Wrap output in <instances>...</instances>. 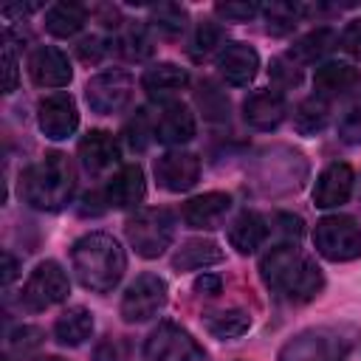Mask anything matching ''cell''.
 <instances>
[{
  "label": "cell",
  "instance_id": "1",
  "mask_svg": "<svg viewBox=\"0 0 361 361\" xmlns=\"http://www.w3.org/2000/svg\"><path fill=\"white\" fill-rule=\"evenodd\" d=\"M259 276L276 296L288 302H310L324 288V276L319 265L290 243L274 245L271 251L262 254Z\"/></svg>",
  "mask_w": 361,
  "mask_h": 361
},
{
  "label": "cell",
  "instance_id": "2",
  "mask_svg": "<svg viewBox=\"0 0 361 361\" xmlns=\"http://www.w3.org/2000/svg\"><path fill=\"white\" fill-rule=\"evenodd\" d=\"M71 265H73L76 279L87 290L107 293L121 282V276L127 271V257L116 237H110L104 231H90L73 243Z\"/></svg>",
  "mask_w": 361,
  "mask_h": 361
},
{
  "label": "cell",
  "instance_id": "3",
  "mask_svg": "<svg viewBox=\"0 0 361 361\" xmlns=\"http://www.w3.org/2000/svg\"><path fill=\"white\" fill-rule=\"evenodd\" d=\"M76 186L73 164L65 152H48L20 175V195L39 212H59Z\"/></svg>",
  "mask_w": 361,
  "mask_h": 361
},
{
  "label": "cell",
  "instance_id": "4",
  "mask_svg": "<svg viewBox=\"0 0 361 361\" xmlns=\"http://www.w3.org/2000/svg\"><path fill=\"white\" fill-rule=\"evenodd\" d=\"M124 231H127V240H130V245L135 248L138 257L155 259L172 245L175 220H172V214L166 209H158V206L138 209L135 214L127 217Z\"/></svg>",
  "mask_w": 361,
  "mask_h": 361
},
{
  "label": "cell",
  "instance_id": "5",
  "mask_svg": "<svg viewBox=\"0 0 361 361\" xmlns=\"http://www.w3.org/2000/svg\"><path fill=\"white\" fill-rule=\"evenodd\" d=\"M313 245L330 262H350L361 257V228L347 214H327L313 228Z\"/></svg>",
  "mask_w": 361,
  "mask_h": 361
},
{
  "label": "cell",
  "instance_id": "6",
  "mask_svg": "<svg viewBox=\"0 0 361 361\" xmlns=\"http://www.w3.org/2000/svg\"><path fill=\"white\" fill-rule=\"evenodd\" d=\"M68 293H71L68 274L62 271L59 262L45 259L31 271V276L23 288V305L28 310H45L51 305H59Z\"/></svg>",
  "mask_w": 361,
  "mask_h": 361
},
{
  "label": "cell",
  "instance_id": "7",
  "mask_svg": "<svg viewBox=\"0 0 361 361\" xmlns=\"http://www.w3.org/2000/svg\"><path fill=\"white\" fill-rule=\"evenodd\" d=\"M144 361H203V350L183 327L164 322L144 341Z\"/></svg>",
  "mask_w": 361,
  "mask_h": 361
},
{
  "label": "cell",
  "instance_id": "8",
  "mask_svg": "<svg viewBox=\"0 0 361 361\" xmlns=\"http://www.w3.org/2000/svg\"><path fill=\"white\" fill-rule=\"evenodd\" d=\"M85 99L93 113H121L133 99V79L127 71H102L85 85Z\"/></svg>",
  "mask_w": 361,
  "mask_h": 361
},
{
  "label": "cell",
  "instance_id": "9",
  "mask_svg": "<svg viewBox=\"0 0 361 361\" xmlns=\"http://www.w3.org/2000/svg\"><path fill=\"white\" fill-rule=\"evenodd\" d=\"M166 305V282L158 274H141L121 296V316L130 324L152 319Z\"/></svg>",
  "mask_w": 361,
  "mask_h": 361
},
{
  "label": "cell",
  "instance_id": "10",
  "mask_svg": "<svg viewBox=\"0 0 361 361\" xmlns=\"http://www.w3.org/2000/svg\"><path fill=\"white\" fill-rule=\"evenodd\" d=\"M350 347V338H341L338 330H310L293 338L282 350V361H333Z\"/></svg>",
  "mask_w": 361,
  "mask_h": 361
},
{
  "label": "cell",
  "instance_id": "11",
  "mask_svg": "<svg viewBox=\"0 0 361 361\" xmlns=\"http://www.w3.org/2000/svg\"><path fill=\"white\" fill-rule=\"evenodd\" d=\"M37 118H39V130L54 141L73 135V130L79 127V110L68 93L45 96L37 107Z\"/></svg>",
  "mask_w": 361,
  "mask_h": 361
},
{
  "label": "cell",
  "instance_id": "12",
  "mask_svg": "<svg viewBox=\"0 0 361 361\" xmlns=\"http://www.w3.org/2000/svg\"><path fill=\"white\" fill-rule=\"evenodd\" d=\"M200 178V161L192 152H166L155 161V180L166 192H186Z\"/></svg>",
  "mask_w": 361,
  "mask_h": 361
},
{
  "label": "cell",
  "instance_id": "13",
  "mask_svg": "<svg viewBox=\"0 0 361 361\" xmlns=\"http://www.w3.org/2000/svg\"><path fill=\"white\" fill-rule=\"evenodd\" d=\"M28 73L39 87H65L73 76V68L59 48L39 45L28 59Z\"/></svg>",
  "mask_w": 361,
  "mask_h": 361
},
{
  "label": "cell",
  "instance_id": "14",
  "mask_svg": "<svg viewBox=\"0 0 361 361\" xmlns=\"http://www.w3.org/2000/svg\"><path fill=\"white\" fill-rule=\"evenodd\" d=\"M353 183H355V175H353V166L350 164H330L319 178H316V186H313V203L319 209H333V206H341L350 200L353 195Z\"/></svg>",
  "mask_w": 361,
  "mask_h": 361
},
{
  "label": "cell",
  "instance_id": "15",
  "mask_svg": "<svg viewBox=\"0 0 361 361\" xmlns=\"http://www.w3.org/2000/svg\"><path fill=\"white\" fill-rule=\"evenodd\" d=\"M144 195H147V183L138 164L121 166L116 175H110L104 186V203L113 209H133L144 200Z\"/></svg>",
  "mask_w": 361,
  "mask_h": 361
},
{
  "label": "cell",
  "instance_id": "16",
  "mask_svg": "<svg viewBox=\"0 0 361 361\" xmlns=\"http://www.w3.org/2000/svg\"><path fill=\"white\" fill-rule=\"evenodd\" d=\"M217 68H220V76L226 82H231V85H248L257 76L259 56L245 42H228L217 54Z\"/></svg>",
  "mask_w": 361,
  "mask_h": 361
},
{
  "label": "cell",
  "instance_id": "17",
  "mask_svg": "<svg viewBox=\"0 0 361 361\" xmlns=\"http://www.w3.org/2000/svg\"><path fill=\"white\" fill-rule=\"evenodd\" d=\"M118 155H121L118 152V141L107 130H90L79 141V158H82V166L90 175H102L110 166H116L118 164Z\"/></svg>",
  "mask_w": 361,
  "mask_h": 361
},
{
  "label": "cell",
  "instance_id": "18",
  "mask_svg": "<svg viewBox=\"0 0 361 361\" xmlns=\"http://www.w3.org/2000/svg\"><path fill=\"white\" fill-rule=\"evenodd\" d=\"M228 209H231V197L226 192H206V195L186 200L183 223L189 228H217L223 217L228 214Z\"/></svg>",
  "mask_w": 361,
  "mask_h": 361
},
{
  "label": "cell",
  "instance_id": "19",
  "mask_svg": "<svg viewBox=\"0 0 361 361\" xmlns=\"http://www.w3.org/2000/svg\"><path fill=\"white\" fill-rule=\"evenodd\" d=\"M285 113H288L285 99L276 90H257L243 104L245 121L251 127H257V130H274V127H279L282 118H285Z\"/></svg>",
  "mask_w": 361,
  "mask_h": 361
},
{
  "label": "cell",
  "instance_id": "20",
  "mask_svg": "<svg viewBox=\"0 0 361 361\" xmlns=\"http://www.w3.org/2000/svg\"><path fill=\"white\" fill-rule=\"evenodd\" d=\"M186 85H189V73L175 62H158V65L147 68L141 76V87L152 99H172Z\"/></svg>",
  "mask_w": 361,
  "mask_h": 361
},
{
  "label": "cell",
  "instance_id": "21",
  "mask_svg": "<svg viewBox=\"0 0 361 361\" xmlns=\"http://www.w3.org/2000/svg\"><path fill=\"white\" fill-rule=\"evenodd\" d=\"M192 135H195V116L183 104L172 102V104H166L158 113V118H155V138L161 144H169V147L172 144H186V141H192Z\"/></svg>",
  "mask_w": 361,
  "mask_h": 361
},
{
  "label": "cell",
  "instance_id": "22",
  "mask_svg": "<svg viewBox=\"0 0 361 361\" xmlns=\"http://www.w3.org/2000/svg\"><path fill=\"white\" fill-rule=\"evenodd\" d=\"M355 85H358V71L353 65H347V62H324L313 76L316 96H322V99L341 96Z\"/></svg>",
  "mask_w": 361,
  "mask_h": 361
},
{
  "label": "cell",
  "instance_id": "23",
  "mask_svg": "<svg viewBox=\"0 0 361 361\" xmlns=\"http://www.w3.org/2000/svg\"><path fill=\"white\" fill-rule=\"evenodd\" d=\"M265 237H268V223H265V217L257 214V212H243V214L231 223V228H228V243H231L240 254L257 251V248L265 243Z\"/></svg>",
  "mask_w": 361,
  "mask_h": 361
},
{
  "label": "cell",
  "instance_id": "24",
  "mask_svg": "<svg viewBox=\"0 0 361 361\" xmlns=\"http://www.w3.org/2000/svg\"><path fill=\"white\" fill-rule=\"evenodd\" d=\"M223 259V251L217 243L212 240H186L175 257H172V268L175 271H200L209 265H217Z\"/></svg>",
  "mask_w": 361,
  "mask_h": 361
},
{
  "label": "cell",
  "instance_id": "25",
  "mask_svg": "<svg viewBox=\"0 0 361 361\" xmlns=\"http://www.w3.org/2000/svg\"><path fill=\"white\" fill-rule=\"evenodd\" d=\"M90 333H93V316H90V310H85V307H68V310L56 319V324H54V336H56V341L65 344V347H79V344H85V341L90 338Z\"/></svg>",
  "mask_w": 361,
  "mask_h": 361
},
{
  "label": "cell",
  "instance_id": "26",
  "mask_svg": "<svg viewBox=\"0 0 361 361\" xmlns=\"http://www.w3.org/2000/svg\"><path fill=\"white\" fill-rule=\"evenodd\" d=\"M85 20H87V11L79 3H54L45 11V28L54 37H73L85 25Z\"/></svg>",
  "mask_w": 361,
  "mask_h": 361
},
{
  "label": "cell",
  "instance_id": "27",
  "mask_svg": "<svg viewBox=\"0 0 361 361\" xmlns=\"http://www.w3.org/2000/svg\"><path fill=\"white\" fill-rule=\"evenodd\" d=\"M203 324L212 336L217 338H237L243 333H248L251 327V319L245 310H237V307H228V310H212L203 316Z\"/></svg>",
  "mask_w": 361,
  "mask_h": 361
},
{
  "label": "cell",
  "instance_id": "28",
  "mask_svg": "<svg viewBox=\"0 0 361 361\" xmlns=\"http://www.w3.org/2000/svg\"><path fill=\"white\" fill-rule=\"evenodd\" d=\"M336 42H338L336 31H330V28H316V31L305 34V37L290 48V59H296V62H316V59H322Z\"/></svg>",
  "mask_w": 361,
  "mask_h": 361
},
{
  "label": "cell",
  "instance_id": "29",
  "mask_svg": "<svg viewBox=\"0 0 361 361\" xmlns=\"http://www.w3.org/2000/svg\"><path fill=\"white\" fill-rule=\"evenodd\" d=\"M327 116H330L327 102H324L322 96H310V99H305V102L296 107V113H293V127H296L302 135H313V133L324 130Z\"/></svg>",
  "mask_w": 361,
  "mask_h": 361
},
{
  "label": "cell",
  "instance_id": "30",
  "mask_svg": "<svg viewBox=\"0 0 361 361\" xmlns=\"http://www.w3.org/2000/svg\"><path fill=\"white\" fill-rule=\"evenodd\" d=\"M299 14H305L302 6H293V3H271V6H265V28L271 34H276V37L290 34L296 28Z\"/></svg>",
  "mask_w": 361,
  "mask_h": 361
},
{
  "label": "cell",
  "instance_id": "31",
  "mask_svg": "<svg viewBox=\"0 0 361 361\" xmlns=\"http://www.w3.org/2000/svg\"><path fill=\"white\" fill-rule=\"evenodd\" d=\"M149 23L164 34H180L186 25V8H180L178 3H161L152 8Z\"/></svg>",
  "mask_w": 361,
  "mask_h": 361
},
{
  "label": "cell",
  "instance_id": "32",
  "mask_svg": "<svg viewBox=\"0 0 361 361\" xmlns=\"http://www.w3.org/2000/svg\"><path fill=\"white\" fill-rule=\"evenodd\" d=\"M223 42H226L223 25H217V23H200L197 31H195V37H192V56H195V59L209 56V54L217 51Z\"/></svg>",
  "mask_w": 361,
  "mask_h": 361
},
{
  "label": "cell",
  "instance_id": "33",
  "mask_svg": "<svg viewBox=\"0 0 361 361\" xmlns=\"http://www.w3.org/2000/svg\"><path fill=\"white\" fill-rule=\"evenodd\" d=\"M338 138L344 144H361V96L353 99L338 116Z\"/></svg>",
  "mask_w": 361,
  "mask_h": 361
},
{
  "label": "cell",
  "instance_id": "34",
  "mask_svg": "<svg viewBox=\"0 0 361 361\" xmlns=\"http://www.w3.org/2000/svg\"><path fill=\"white\" fill-rule=\"evenodd\" d=\"M121 51L130 56V59H144L152 54V42L149 37L144 34V28H133L121 37Z\"/></svg>",
  "mask_w": 361,
  "mask_h": 361
},
{
  "label": "cell",
  "instance_id": "35",
  "mask_svg": "<svg viewBox=\"0 0 361 361\" xmlns=\"http://www.w3.org/2000/svg\"><path fill=\"white\" fill-rule=\"evenodd\" d=\"M149 138H155V124H152V127H147V116H144V113H138V116H135V121H130V124H127V141H130V147L144 149V147L149 144Z\"/></svg>",
  "mask_w": 361,
  "mask_h": 361
},
{
  "label": "cell",
  "instance_id": "36",
  "mask_svg": "<svg viewBox=\"0 0 361 361\" xmlns=\"http://www.w3.org/2000/svg\"><path fill=\"white\" fill-rule=\"evenodd\" d=\"M214 11L223 17V20H231V23H243V20H251L259 6L257 3H217Z\"/></svg>",
  "mask_w": 361,
  "mask_h": 361
},
{
  "label": "cell",
  "instance_id": "37",
  "mask_svg": "<svg viewBox=\"0 0 361 361\" xmlns=\"http://www.w3.org/2000/svg\"><path fill=\"white\" fill-rule=\"evenodd\" d=\"M39 330L37 327H17L14 333H11V338H8V344H11V350H17V353H31L34 347H39Z\"/></svg>",
  "mask_w": 361,
  "mask_h": 361
},
{
  "label": "cell",
  "instance_id": "38",
  "mask_svg": "<svg viewBox=\"0 0 361 361\" xmlns=\"http://www.w3.org/2000/svg\"><path fill=\"white\" fill-rule=\"evenodd\" d=\"M271 76L279 82V85H285V87H293V85H299V79H302V71L296 68V62L290 59H276L274 65H271Z\"/></svg>",
  "mask_w": 361,
  "mask_h": 361
},
{
  "label": "cell",
  "instance_id": "39",
  "mask_svg": "<svg viewBox=\"0 0 361 361\" xmlns=\"http://www.w3.org/2000/svg\"><path fill=\"white\" fill-rule=\"evenodd\" d=\"M3 73H6V82H3V90L11 93L17 87V56H14V48L11 42L3 45Z\"/></svg>",
  "mask_w": 361,
  "mask_h": 361
},
{
  "label": "cell",
  "instance_id": "40",
  "mask_svg": "<svg viewBox=\"0 0 361 361\" xmlns=\"http://www.w3.org/2000/svg\"><path fill=\"white\" fill-rule=\"evenodd\" d=\"M341 45H344L347 54H353V56L361 59V20H353V23L344 28V34H341Z\"/></svg>",
  "mask_w": 361,
  "mask_h": 361
},
{
  "label": "cell",
  "instance_id": "41",
  "mask_svg": "<svg viewBox=\"0 0 361 361\" xmlns=\"http://www.w3.org/2000/svg\"><path fill=\"white\" fill-rule=\"evenodd\" d=\"M104 51H107V48H104L96 37H90V39H82V42H79V56H82L85 62H99Z\"/></svg>",
  "mask_w": 361,
  "mask_h": 361
},
{
  "label": "cell",
  "instance_id": "42",
  "mask_svg": "<svg viewBox=\"0 0 361 361\" xmlns=\"http://www.w3.org/2000/svg\"><path fill=\"white\" fill-rule=\"evenodd\" d=\"M220 288H223L220 276H212V274H203V276H197V282H195V290H197V293H206V296L220 293Z\"/></svg>",
  "mask_w": 361,
  "mask_h": 361
},
{
  "label": "cell",
  "instance_id": "43",
  "mask_svg": "<svg viewBox=\"0 0 361 361\" xmlns=\"http://www.w3.org/2000/svg\"><path fill=\"white\" fill-rule=\"evenodd\" d=\"M14 276H17V262H14V257L6 251V254H3V285H8Z\"/></svg>",
  "mask_w": 361,
  "mask_h": 361
},
{
  "label": "cell",
  "instance_id": "44",
  "mask_svg": "<svg viewBox=\"0 0 361 361\" xmlns=\"http://www.w3.org/2000/svg\"><path fill=\"white\" fill-rule=\"evenodd\" d=\"M39 361H65V358H59V355H45V358H39Z\"/></svg>",
  "mask_w": 361,
  "mask_h": 361
},
{
  "label": "cell",
  "instance_id": "45",
  "mask_svg": "<svg viewBox=\"0 0 361 361\" xmlns=\"http://www.w3.org/2000/svg\"><path fill=\"white\" fill-rule=\"evenodd\" d=\"M3 361H8V358H3Z\"/></svg>",
  "mask_w": 361,
  "mask_h": 361
}]
</instances>
